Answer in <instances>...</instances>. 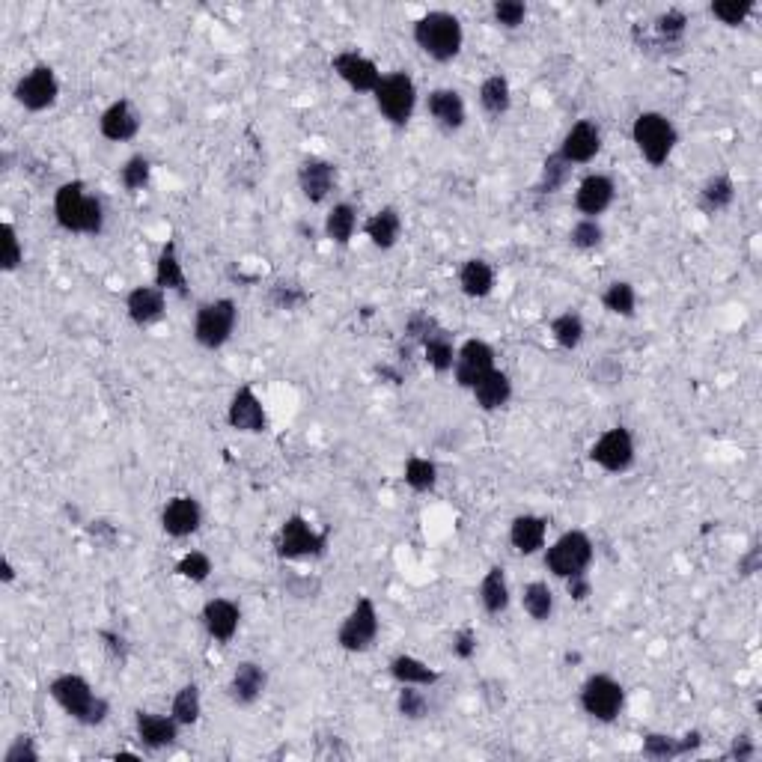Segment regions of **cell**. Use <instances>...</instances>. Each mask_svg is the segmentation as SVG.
Listing matches in <instances>:
<instances>
[{
    "mask_svg": "<svg viewBox=\"0 0 762 762\" xmlns=\"http://www.w3.org/2000/svg\"><path fill=\"white\" fill-rule=\"evenodd\" d=\"M54 221L66 233L99 236L105 230V206L96 194L87 191L81 179H72L54 191Z\"/></svg>",
    "mask_w": 762,
    "mask_h": 762,
    "instance_id": "1",
    "label": "cell"
},
{
    "mask_svg": "<svg viewBox=\"0 0 762 762\" xmlns=\"http://www.w3.org/2000/svg\"><path fill=\"white\" fill-rule=\"evenodd\" d=\"M48 694H51V700L72 721H78L84 727H99L111 715V703L102 694H96L93 685L84 676H78V673H60V676H54L51 685H48Z\"/></svg>",
    "mask_w": 762,
    "mask_h": 762,
    "instance_id": "2",
    "label": "cell"
},
{
    "mask_svg": "<svg viewBox=\"0 0 762 762\" xmlns=\"http://www.w3.org/2000/svg\"><path fill=\"white\" fill-rule=\"evenodd\" d=\"M414 45L432 57L435 63H450L459 57L462 45H465V30H462V21L447 12V9H432L426 15H420L414 21Z\"/></svg>",
    "mask_w": 762,
    "mask_h": 762,
    "instance_id": "3",
    "label": "cell"
},
{
    "mask_svg": "<svg viewBox=\"0 0 762 762\" xmlns=\"http://www.w3.org/2000/svg\"><path fill=\"white\" fill-rule=\"evenodd\" d=\"M632 140H635L640 158L649 167H664L667 158L673 155L676 143H679V131L673 126V120H667L658 111H643L635 117L632 126Z\"/></svg>",
    "mask_w": 762,
    "mask_h": 762,
    "instance_id": "4",
    "label": "cell"
},
{
    "mask_svg": "<svg viewBox=\"0 0 762 762\" xmlns=\"http://www.w3.org/2000/svg\"><path fill=\"white\" fill-rule=\"evenodd\" d=\"M236 325H239V307H236L233 298L206 301V304L197 307V316H194V340L203 349L218 352L230 343Z\"/></svg>",
    "mask_w": 762,
    "mask_h": 762,
    "instance_id": "5",
    "label": "cell"
},
{
    "mask_svg": "<svg viewBox=\"0 0 762 762\" xmlns=\"http://www.w3.org/2000/svg\"><path fill=\"white\" fill-rule=\"evenodd\" d=\"M593 539L584 530H566L563 536H557L548 551H545V566L554 578H575V575H587L590 563H593Z\"/></svg>",
    "mask_w": 762,
    "mask_h": 762,
    "instance_id": "6",
    "label": "cell"
},
{
    "mask_svg": "<svg viewBox=\"0 0 762 762\" xmlns=\"http://www.w3.org/2000/svg\"><path fill=\"white\" fill-rule=\"evenodd\" d=\"M578 700H581V709H584L593 721H599V724H614V721L620 718L623 706H626V688H623L614 676H608V673H593V676H587V682L581 685Z\"/></svg>",
    "mask_w": 762,
    "mask_h": 762,
    "instance_id": "7",
    "label": "cell"
},
{
    "mask_svg": "<svg viewBox=\"0 0 762 762\" xmlns=\"http://www.w3.org/2000/svg\"><path fill=\"white\" fill-rule=\"evenodd\" d=\"M376 108L379 114L393 123V126H405L414 117L417 108V84L408 72H390L381 75V84L376 87Z\"/></svg>",
    "mask_w": 762,
    "mask_h": 762,
    "instance_id": "8",
    "label": "cell"
},
{
    "mask_svg": "<svg viewBox=\"0 0 762 762\" xmlns=\"http://www.w3.org/2000/svg\"><path fill=\"white\" fill-rule=\"evenodd\" d=\"M328 548V530H316L304 515H289L277 533V554L283 560L322 557Z\"/></svg>",
    "mask_w": 762,
    "mask_h": 762,
    "instance_id": "9",
    "label": "cell"
},
{
    "mask_svg": "<svg viewBox=\"0 0 762 762\" xmlns=\"http://www.w3.org/2000/svg\"><path fill=\"white\" fill-rule=\"evenodd\" d=\"M381 632V620L379 611H376V602L370 596H361L352 611L346 614V620L340 623V632H337V643L340 649L346 652H370L376 646Z\"/></svg>",
    "mask_w": 762,
    "mask_h": 762,
    "instance_id": "10",
    "label": "cell"
},
{
    "mask_svg": "<svg viewBox=\"0 0 762 762\" xmlns=\"http://www.w3.org/2000/svg\"><path fill=\"white\" fill-rule=\"evenodd\" d=\"M15 102L30 111V114H42L48 108L57 105L60 99V81H57V72L48 66V63H36L27 75L18 78L15 84Z\"/></svg>",
    "mask_w": 762,
    "mask_h": 762,
    "instance_id": "11",
    "label": "cell"
},
{
    "mask_svg": "<svg viewBox=\"0 0 762 762\" xmlns=\"http://www.w3.org/2000/svg\"><path fill=\"white\" fill-rule=\"evenodd\" d=\"M635 456V438L626 426H614L602 432L596 444L590 447V459L608 474H626L635 465Z\"/></svg>",
    "mask_w": 762,
    "mask_h": 762,
    "instance_id": "12",
    "label": "cell"
},
{
    "mask_svg": "<svg viewBox=\"0 0 762 762\" xmlns=\"http://www.w3.org/2000/svg\"><path fill=\"white\" fill-rule=\"evenodd\" d=\"M495 358H498V355H495V349H492L486 340H477V337L465 340V343L456 349V367H453L456 384L465 387V390H471L477 381L486 379V376L495 370Z\"/></svg>",
    "mask_w": 762,
    "mask_h": 762,
    "instance_id": "13",
    "label": "cell"
},
{
    "mask_svg": "<svg viewBox=\"0 0 762 762\" xmlns=\"http://www.w3.org/2000/svg\"><path fill=\"white\" fill-rule=\"evenodd\" d=\"M331 69L355 93H376V87L381 84V72L379 66H376V60H370L361 51H340V54H334Z\"/></svg>",
    "mask_w": 762,
    "mask_h": 762,
    "instance_id": "14",
    "label": "cell"
},
{
    "mask_svg": "<svg viewBox=\"0 0 762 762\" xmlns=\"http://www.w3.org/2000/svg\"><path fill=\"white\" fill-rule=\"evenodd\" d=\"M227 420L236 432H245V435H259L268 429V417H265V408H262V399L256 396V390L251 384H242L230 405H227Z\"/></svg>",
    "mask_w": 762,
    "mask_h": 762,
    "instance_id": "15",
    "label": "cell"
},
{
    "mask_svg": "<svg viewBox=\"0 0 762 762\" xmlns=\"http://www.w3.org/2000/svg\"><path fill=\"white\" fill-rule=\"evenodd\" d=\"M203 524V507L194 495H176L161 509V527L173 539H185L197 533Z\"/></svg>",
    "mask_w": 762,
    "mask_h": 762,
    "instance_id": "16",
    "label": "cell"
},
{
    "mask_svg": "<svg viewBox=\"0 0 762 762\" xmlns=\"http://www.w3.org/2000/svg\"><path fill=\"white\" fill-rule=\"evenodd\" d=\"M614 197H617L614 179L605 176V173H590V176L581 179V185L575 191V209L584 218H596L599 221V215H605L611 209Z\"/></svg>",
    "mask_w": 762,
    "mask_h": 762,
    "instance_id": "17",
    "label": "cell"
},
{
    "mask_svg": "<svg viewBox=\"0 0 762 762\" xmlns=\"http://www.w3.org/2000/svg\"><path fill=\"white\" fill-rule=\"evenodd\" d=\"M134 733L146 751H164V748L176 745L179 724L173 715H155V712L140 709V712H134Z\"/></svg>",
    "mask_w": 762,
    "mask_h": 762,
    "instance_id": "18",
    "label": "cell"
},
{
    "mask_svg": "<svg viewBox=\"0 0 762 762\" xmlns=\"http://www.w3.org/2000/svg\"><path fill=\"white\" fill-rule=\"evenodd\" d=\"M602 149V128L593 120H578L575 126L566 131L563 143H560V155L575 167V164H590Z\"/></svg>",
    "mask_w": 762,
    "mask_h": 762,
    "instance_id": "19",
    "label": "cell"
},
{
    "mask_svg": "<svg viewBox=\"0 0 762 762\" xmlns=\"http://www.w3.org/2000/svg\"><path fill=\"white\" fill-rule=\"evenodd\" d=\"M298 188L310 203H325L337 188V167L325 158H307L298 167Z\"/></svg>",
    "mask_w": 762,
    "mask_h": 762,
    "instance_id": "20",
    "label": "cell"
},
{
    "mask_svg": "<svg viewBox=\"0 0 762 762\" xmlns=\"http://www.w3.org/2000/svg\"><path fill=\"white\" fill-rule=\"evenodd\" d=\"M203 626L212 640L218 643H230L233 637L239 635V626H242V608L230 599H209L203 605V614H200Z\"/></svg>",
    "mask_w": 762,
    "mask_h": 762,
    "instance_id": "21",
    "label": "cell"
},
{
    "mask_svg": "<svg viewBox=\"0 0 762 762\" xmlns=\"http://www.w3.org/2000/svg\"><path fill=\"white\" fill-rule=\"evenodd\" d=\"M99 131L105 140L111 143H126V140H134L140 134V114L137 108L131 105V99H117L111 102L102 117H99Z\"/></svg>",
    "mask_w": 762,
    "mask_h": 762,
    "instance_id": "22",
    "label": "cell"
},
{
    "mask_svg": "<svg viewBox=\"0 0 762 762\" xmlns=\"http://www.w3.org/2000/svg\"><path fill=\"white\" fill-rule=\"evenodd\" d=\"M126 310L128 319L137 325V328H149L155 322L164 319V310H167V292L158 289L155 283L152 286H134L128 292L126 298Z\"/></svg>",
    "mask_w": 762,
    "mask_h": 762,
    "instance_id": "23",
    "label": "cell"
},
{
    "mask_svg": "<svg viewBox=\"0 0 762 762\" xmlns=\"http://www.w3.org/2000/svg\"><path fill=\"white\" fill-rule=\"evenodd\" d=\"M265 688H268V673L256 661H239L233 676H230V685H227L230 700L236 706H254L256 700L265 694Z\"/></svg>",
    "mask_w": 762,
    "mask_h": 762,
    "instance_id": "24",
    "label": "cell"
},
{
    "mask_svg": "<svg viewBox=\"0 0 762 762\" xmlns=\"http://www.w3.org/2000/svg\"><path fill=\"white\" fill-rule=\"evenodd\" d=\"M426 111H429V117L444 128V131H459V128L468 123L465 99H462L459 90H450V87L432 90L429 99H426Z\"/></svg>",
    "mask_w": 762,
    "mask_h": 762,
    "instance_id": "25",
    "label": "cell"
},
{
    "mask_svg": "<svg viewBox=\"0 0 762 762\" xmlns=\"http://www.w3.org/2000/svg\"><path fill=\"white\" fill-rule=\"evenodd\" d=\"M545 539H548V518L533 515V512H524V515L512 518V524H509V545L518 554L530 557V554L542 551Z\"/></svg>",
    "mask_w": 762,
    "mask_h": 762,
    "instance_id": "26",
    "label": "cell"
},
{
    "mask_svg": "<svg viewBox=\"0 0 762 762\" xmlns=\"http://www.w3.org/2000/svg\"><path fill=\"white\" fill-rule=\"evenodd\" d=\"M155 286L164 289V292H176V295H188V277H185V268H182V259H179V248L176 242H164L161 245V254L155 259Z\"/></svg>",
    "mask_w": 762,
    "mask_h": 762,
    "instance_id": "27",
    "label": "cell"
},
{
    "mask_svg": "<svg viewBox=\"0 0 762 762\" xmlns=\"http://www.w3.org/2000/svg\"><path fill=\"white\" fill-rule=\"evenodd\" d=\"M390 676L399 682V685H417V688H432L441 682V673L435 667H429L426 661H420L417 655H408V652H399L390 658Z\"/></svg>",
    "mask_w": 762,
    "mask_h": 762,
    "instance_id": "28",
    "label": "cell"
},
{
    "mask_svg": "<svg viewBox=\"0 0 762 762\" xmlns=\"http://www.w3.org/2000/svg\"><path fill=\"white\" fill-rule=\"evenodd\" d=\"M423 355H426V364L435 370V373H450L456 367V346L450 340V334L441 328V325H432L426 334H423Z\"/></svg>",
    "mask_w": 762,
    "mask_h": 762,
    "instance_id": "29",
    "label": "cell"
},
{
    "mask_svg": "<svg viewBox=\"0 0 762 762\" xmlns=\"http://www.w3.org/2000/svg\"><path fill=\"white\" fill-rule=\"evenodd\" d=\"M471 393H474V399L483 411H501L512 399V379L504 370L495 367L486 379H480L471 387Z\"/></svg>",
    "mask_w": 762,
    "mask_h": 762,
    "instance_id": "30",
    "label": "cell"
},
{
    "mask_svg": "<svg viewBox=\"0 0 762 762\" xmlns=\"http://www.w3.org/2000/svg\"><path fill=\"white\" fill-rule=\"evenodd\" d=\"M364 233L379 251H393L402 236V215L393 206H384L364 224Z\"/></svg>",
    "mask_w": 762,
    "mask_h": 762,
    "instance_id": "31",
    "label": "cell"
},
{
    "mask_svg": "<svg viewBox=\"0 0 762 762\" xmlns=\"http://www.w3.org/2000/svg\"><path fill=\"white\" fill-rule=\"evenodd\" d=\"M480 605L489 617H501L509 608V581L504 566H492L480 581Z\"/></svg>",
    "mask_w": 762,
    "mask_h": 762,
    "instance_id": "32",
    "label": "cell"
},
{
    "mask_svg": "<svg viewBox=\"0 0 762 762\" xmlns=\"http://www.w3.org/2000/svg\"><path fill=\"white\" fill-rule=\"evenodd\" d=\"M459 286L468 298H489L495 292V268L486 259H465L459 268Z\"/></svg>",
    "mask_w": 762,
    "mask_h": 762,
    "instance_id": "33",
    "label": "cell"
},
{
    "mask_svg": "<svg viewBox=\"0 0 762 762\" xmlns=\"http://www.w3.org/2000/svg\"><path fill=\"white\" fill-rule=\"evenodd\" d=\"M480 108L489 117H495V120H501L504 114H509V108H512V87H509V81L504 75H489L480 84Z\"/></svg>",
    "mask_w": 762,
    "mask_h": 762,
    "instance_id": "34",
    "label": "cell"
},
{
    "mask_svg": "<svg viewBox=\"0 0 762 762\" xmlns=\"http://www.w3.org/2000/svg\"><path fill=\"white\" fill-rule=\"evenodd\" d=\"M170 715L176 718L179 727H194L203 715V694H200V685L197 682H188L182 685L176 694H173V703H170Z\"/></svg>",
    "mask_w": 762,
    "mask_h": 762,
    "instance_id": "35",
    "label": "cell"
},
{
    "mask_svg": "<svg viewBox=\"0 0 762 762\" xmlns=\"http://www.w3.org/2000/svg\"><path fill=\"white\" fill-rule=\"evenodd\" d=\"M736 200V185L727 173L712 176L703 188H700V206L703 212L715 215V212H727Z\"/></svg>",
    "mask_w": 762,
    "mask_h": 762,
    "instance_id": "36",
    "label": "cell"
},
{
    "mask_svg": "<svg viewBox=\"0 0 762 762\" xmlns=\"http://www.w3.org/2000/svg\"><path fill=\"white\" fill-rule=\"evenodd\" d=\"M355 230H358V212H355V206L352 203H334L328 218H325V236L334 245H349Z\"/></svg>",
    "mask_w": 762,
    "mask_h": 762,
    "instance_id": "37",
    "label": "cell"
},
{
    "mask_svg": "<svg viewBox=\"0 0 762 762\" xmlns=\"http://www.w3.org/2000/svg\"><path fill=\"white\" fill-rule=\"evenodd\" d=\"M521 608L530 620L548 623L554 617V593L545 581H530L521 593Z\"/></svg>",
    "mask_w": 762,
    "mask_h": 762,
    "instance_id": "38",
    "label": "cell"
},
{
    "mask_svg": "<svg viewBox=\"0 0 762 762\" xmlns=\"http://www.w3.org/2000/svg\"><path fill=\"white\" fill-rule=\"evenodd\" d=\"M584 319L575 313V310H566V313H560V316H554L551 319V337H554V343L560 346V349H566V352H575L581 343H584Z\"/></svg>",
    "mask_w": 762,
    "mask_h": 762,
    "instance_id": "39",
    "label": "cell"
},
{
    "mask_svg": "<svg viewBox=\"0 0 762 762\" xmlns=\"http://www.w3.org/2000/svg\"><path fill=\"white\" fill-rule=\"evenodd\" d=\"M572 170H575V167H572V164H569L560 152H551V155L545 158V164H542V176H539L536 194H542V197L557 194V191L569 182Z\"/></svg>",
    "mask_w": 762,
    "mask_h": 762,
    "instance_id": "40",
    "label": "cell"
},
{
    "mask_svg": "<svg viewBox=\"0 0 762 762\" xmlns=\"http://www.w3.org/2000/svg\"><path fill=\"white\" fill-rule=\"evenodd\" d=\"M602 304H605L608 313L623 316V319H632L637 313V289L629 280H614V283L605 289Z\"/></svg>",
    "mask_w": 762,
    "mask_h": 762,
    "instance_id": "41",
    "label": "cell"
},
{
    "mask_svg": "<svg viewBox=\"0 0 762 762\" xmlns=\"http://www.w3.org/2000/svg\"><path fill=\"white\" fill-rule=\"evenodd\" d=\"M402 477H405L408 489L426 495V492H432L438 486V465L432 459H426V456H411L405 462V474Z\"/></svg>",
    "mask_w": 762,
    "mask_h": 762,
    "instance_id": "42",
    "label": "cell"
},
{
    "mask_svg": "<svg viewBox=\"0 0 762 762\" xmlns=\"http://www.w3.org/2000/svg\"><path fill=\"white\" fill-rule=\"evenodd\" d=\"M652 30L661 45H682V39L688 33V15L682 9H667L652 21Z\"/></svg>",
    "mask_w": 762,
    "mask_h": 762,
    "instance_id": "43",
    "label": "cell"
},
{
    "mask_svg": "<svg viewBox=\"0 0 762 762\" xmlns=\"http://www.w3.org/2000/svg\"><path fill=\"white\" fill-rule=\"evenodd\" d=\"M640 754H643L646 760H676V757H685L682 736L646 733V736H643V748H640Z\"/></svg>",
    "mask_w": 762,
    "mask_h": 762,
    "instance_id": "44",
    "label": "cell"
},
{
    "mask_svg": "<svg viewBox=\"0 0 762 762\" xmlns=\"http://www.w3.org/2000/svg\"><path fill=\"white\" fill-rule=\"evenodd\" d=\"M212 557L206 551H188L179 563H176V575L191 581V584H206L212 575Z\"/></svg>",
    "mask_w": 762,
    "mask_h": 762,
    "instance_id": "45",
    "label": "cell"
},
{
    "mask_svg": "<svg viewBox=\"0 0 762 762\" xmlns=\"http://www.w3.org/2000/svg\"><path fill=\"white\" fill-rule=\"evenodd\" d=\"M396 709L408 721H423L429 715V697L417 685H402V691L396 694Z\"/></svg>",
    "mask_w": 762,
    "mask_h": 762,
    "instance_id": "46",
    "label": "cell"
},
{
    "mask_svg": "<svg viewBox=\"0 0 762 762\" xmlns=\"http://www.w3.org/2000/svg\"><path fill=\"white\" fill-rule=\"evenodd\" d=\"M149 176H152V161L146 155H131L126 164L120 167V182L131 194L143 191L149 185Z\"/></svg>",
    "mask_w": 762,
    "mask_h": 762,
    "instance_id": "47",
    "label": "cell"
},
{
    "mask_svg": "<svg viewBox=\"0 0 762 762\" xmlns=\"http://www.w3.org/2000/svg\"><path fill=\"white\" fill-rule=\"evenodd\" d=\"M754 9H757L754 0H715V3L709 6V12H712L721 24H727V27L745 24L748 15H751Z\"/></svg>",
    "mask_w": 762,
    "mask_h": 762,
    "instance_id": "48",
    "label": "cell"
},
{
    "mask_svg": "<svg viewBox=\"0 0 762 762\" xmlns=\"http://www.w3.org/2000/svg\"><path fill=\"white\" fill-rule=\"evenodd\" d=\"M602 239H605V230H602V224H599L596 218H581V221L572 227V233H569V242H572L578 251H593V248L602 245Z\"/></svg>",
    "mask_w": 762,
    "mask_h": 762,
    "instance_id": "49",
    "label": "cell"
},
{
    "mask_svg": "<svg viewBox=\"0 0 762 762\" xmlns=\"http://www.w3.org/2000/svg\"><path fill=\"white\" fill-rule=\"evenodd\" d=\"M0 236H3V256H0V268H3L6 274H12V271L24 262V248H21L18 230H15L9 221H3Z\"/></svg>",
    "mask_w": 762,
    "mask_h": 762,
    "instance_id": "50",
    "label": "cell"
},
{
    "mask_svg": "<svg viewBox=\"0 0 762 762\" xmlns=\"http://www.w3.org/2000/svg\"><path fill=\"white\" fill-rule=\"evenodd\" d=\"M492 15H495V21H498L501 27L515 30V27H521L524 18H527V3H521V0H498V3L492 6Z\"/></svg>",
    "mask_w": 762,
    "mask_h": 762,
    "instance_id": "51",
    "label": "cell"
},
{
    "mask_svg": "<svg viewBox=\"0 0 762 762\" xmlns=\"http://www.w3.org/2000/svg\"><path fill=\"white\" fill-rule=\"evenodd\" d=\"M271 301H274L280 310H295V307H301V304L307 301V292H304L301 286H295V283H277V286L271 289Z\"/></svg>",
    "mask_w": 762,
    "mask_h": 762,
    "instance_id": "52",
    "label": "cell"
},
{
    "mask_svg": "<svg viewBox=\"0 0 762 762\" xmlns=\"http://www.w3.org/2000/svg\"><path fill=\"white\" fill-rule=\"evenodd\" d=\"M477 632L471 629V626H465V629H459L456 635H453V643H450V649H453V655L459 658V661H471L474 655H477Z\"/></svg>",
    "mask_w": 762,
    "mask_h": 762,
    "instance_id": "53",
    "label": "cell"
},
{
    "mask_svg": "<svg viewBox=\"0 0 762 762\" xmlns=\"http://www.w3.org/2000/svg\"><path fill=\"white\" fill-rule=\"evenodd\" d=\"M39 760V751L33 745L30 736H18L12 739V745L3 751V762H36Z\"/></svg>",
    "mask_w": 762,
    "mask_h": 762,
    "instance_id": "54",
    "label": "cell"
},
{
    "mask_svg": "<svg viewBox=\"0 0 762 762\" xmlns=\"http://www.w3.org/2000/svg\"><path fill=\"white\" fill-rule=\"evenodd\" d=\"M727 757L739 762H751L754 757H757L754 739H751V736H736V742H733V748H730V754H727Z\"/></svg>",
    "mask_w": 762,
    "mask_h": 762,
    "instance_id": "55",
    "label": "cell"
},
{
    "mask_svg": "<svg viewBox=\"0 0 762 762\" xmlns=\"http://www.w3.org/2000/svg\"><path fill=\"white\" fill-rule=\"evenodd\" d=\"M566 590L575 602H587L590 593H593V584H590L587 575H575V578H566Z\"/></svg>",
    "mask_w": 762,
    "mask_h": 762,
    "instance_id": "56",
    "label": "cell"
},
{
    "mask_svg": "<svg viewBox=\"0 0 762 762\" xmlns=\"http://www.w3.org/2000/svg\"><path fill=\"white\" fill-rule=\"evenodd\" d=\"M102 640H105V646H108V652L117 658V661H126L128 655V646H126V637L117 635V632H99Z\"/></svg>",
    "mask_w": 762,
    "mask_h": 762,
    "instance_id": "57",
    "label": "cell"
},
{
    "mask_svg": "<svg viewBox=\"0 0 762 762\" xmlns=\"http://www.w3.org/2000/svg\"><path fill=\"white\" fill-rule=\"evenodd\" d=\"M739 572L742 575H754V572H760V548L754 545L742 560H739Z\"/></svg>",
    "mask_w": 762,
    "mask_h": 762,
    "instance_id": "58",
    "label": "cell"
},
{
    "mask_svg": "<svg viewBox=\"0 0 762 762\" xmlns=\"http://www.w3.org/2000/svg\"><path fill=\"white\" fill-rule=\"evenodd\" d=\"M0 581H3V584H12V581H15V569H12L9 557L0 560Z\"/></svg>",
    "mask_w": 762,
    "mask_h": 762,
    "instance_id": "59",
    "label": "cell"
}]
</instances>
